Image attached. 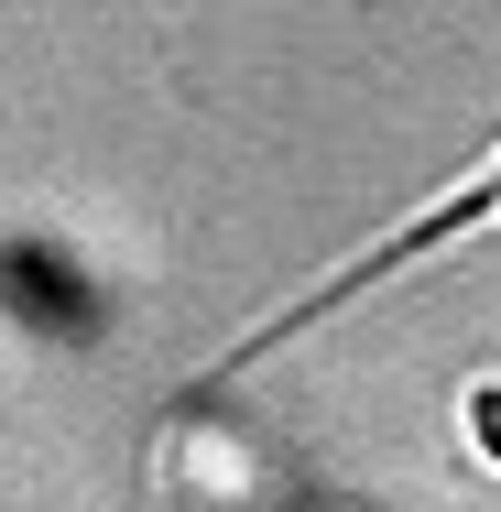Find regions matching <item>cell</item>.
<instances>
[{
  "label": "cell",
  "mask_w": 501,
  "mask_h": 512,
  "mask_svg": "<svg viewBox=\"0 0 501 512\" xmlns=\"http://www.w3.org/2000/svg\"><path fill=\"white\" fill-rule=\"evenodd\" d=\"M469 229H501V153L480 164V175H469V186H458V197H436L425 218H414V229H393V240H371V251H360L349 273H327V284H316V295H295V306L273 316V327H251V338H240V349L218 360V382H229L240 360H262L273 338H295V327H316L327 306H349V295H371L382 273H403V262H425V251H447V240H469Z\"/></svg>",
  "instance_id": "1"
},
{
  "label": "cell",
  "mask_w": 501,
  "mask_h": 512,
  "mask_svg": "<svg viewBox=\"0 0 501 512\" xmlns=\"http://www.w3.org/2000/svg\"><path fill=\"white\" fill-rule=\"evenodd\" d=\"M458 436H469V458L501 480V371H480V382H458Z\"/></svg>",
  "instance_id": "2"
}]
</instances>
